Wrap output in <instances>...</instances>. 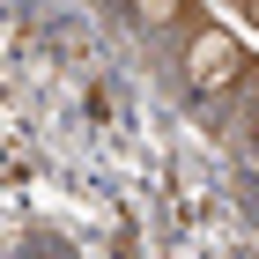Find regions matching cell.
Returning <instances> with one entry per match:
<instances>
[{"instance_id":"obj_1","label":"cell","mask_w":259,"mask_h":259,"mask_svg":"<svg viewBox=\"0 0 259 259\" xmlns=\"http://www.w3.org/2000/svg\"><path fill=\"white\" fill-rule=\"evenodd\" d=\"M244 45H237V30H222V22H200L193 30V45H185V81H193L200 97H222V89H237L244 81Z\"/></svg>"},{"instance_id":"obj_2","label":"cell","mask_w":259,"mask_h":259,"mask_svg":"<svg viewBox=\"0 0 259 259\" xmlns=\"http://www.w3.org/2000/svg\"><path fill=\"white\" fill-rule=\"evenodd\" d=\"M126 8H134V22H141V30H170V22H185V15H193L185 0H126Z\"/></svg>"},{"instance_id":"obj_3","label":"cell","mask_w":259,"mask_h":259,"mask_svg":"<svg viewBox=\"0 0 259 259\" xmlns=\"http://www.w3.org/2000/svg\"><path fill=\"white\" fill-rule=\"evenodd\" d=\"M15 259H67V252H60V244H22Z\"/></svg>"},{"instance_id":"obj_4","label":"cell","mask_w":259,"mask_h":259,"mask_svg":"<svg viewBox=\"0 0 259 259\" xmlns=\"http://www.w3.org/2000/svg\"><path fill=\"white\" fill-rule=\"evenodd\" d=\"M244 15H252V22H259V0H244Z\"/></svg>"},{"instance_id":"obj_5","label":"cell","mask_w":259,"mask_h":259,"mask_svg":"<svg viewBox=\"0 0 259 259\" xmlns=\"http://www.w3.org/2000/svg\"><path fill=\"white\" fill-rule=\"evenodd\" d=\"M252 141H259V111H252Z\"/></svg>"}]
</instances>
